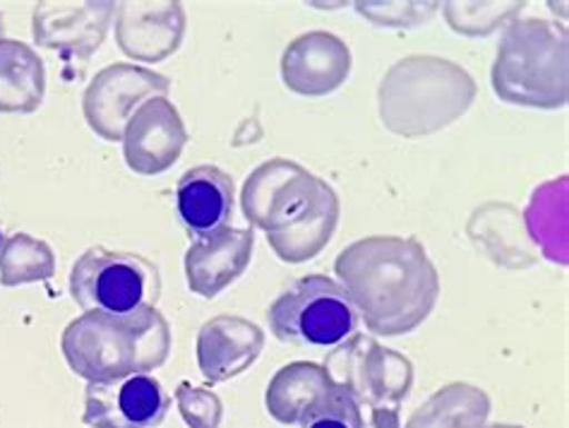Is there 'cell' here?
<instances>
[{
    "mask_svg": "<svg viewBox=\"0 0 569 428\" xmlns=\"http://www.w3.org/2000/svg\"><path fill=\"white\" fill-rule=\"evenodd\" d=\"M335 272L358 316L385 337L416 330L440 297L436 265L421 243L403 236H370L347 246Z\"/></svg>",
    "mask_w": 569,
    "mask_h": 428,
    "instance_id": "obj_1",
    "label": "cell"
},
{
    "mask_svg": "<svg viewBox=\"0 0 569 428\" xmlns=\"http://www.w3.org/2000/svg\"><path fill=\"white\" fill-rule=\"evenodd\" d=\"M241 205L246 219L267 231L269 246L283 262L316 258L339 221L335 190L289 159H272L254 169Z\"/></svg>",
    "mask_w": 569,
    "mask_h": 428,
    "instance_id": "obj_2",
    "label": "cell"
},
{
    "mask_svg": "<svg viewBox=\"0 0 569 428\" xmlns=\"http://www.w3.org/2000/svg\"><path fill=\"white\" fill-rule=\"evenodd\" d=\"M61 349L72 374L89 382L126 378L167 364L171 328L157 308L126 316L82 313L66 328Z\"/></svg>",
    "mask_w": 569,
    "mask_h": 428,
    "instance_id": "obj_3",
    "label": "cell"
},
{
    "mask_svg": "<svg viewBox=\"0 0 569 428\" xmlns=\"http://www.w3.org/2000/svg\"><path fill=\"white\" fill-rule=\"evenodd\" d=\"M492 90L507 104L558 109L567 104V32L546 20L507 29L492 68Z\"/></svg>",
    "mask_w": 569,
    "mask_h": 428,
    "instance_id": "obj_4",
    "label": "cell"
},
{
    "mask_svg": "<svg viewBox=\"0 0 569 428\" xmlns=\"http://www.w3.org/2000/svg\"><path fill=\"white\" fill-rule=\"evenodd\" d=\"M358 311L347 289L327 275L298 279L269 306V330L298 349H332L358 330Z\"/></svg>",
    "mask_w": 569,
    "mask_h": 428,
    "instance_id": "obj_5",
    "label": "cell"
},
{
    "mask_svg": "<svg viewBox=\"0 0 569 428\" xmlns=\"http://www.w3.org/2000/svg\"><path fill=\"white\" fill-rule=\"evenodd\" d=\"M70 297L82 313L126 316L157 308L161 277L157 265L138 253L94 246L72 265Z\"/></svg>",
    "mask_w": 569,
    "mask_h": 428,
    "instance_id": "obj_6",
    "label": "cell"
},
{
    "mask_svg": "<svg viewBox=\"0 0 569 428\" xmlns=\"http://www.w3.org/2000/svg\"><path fill=\"white\" fill-rule=\"evenodd\" d=\"M169 90V78L159 76V72L142 66L116 63L97 72V78L89 82L82 97V111L89 128L101 140L121 142L130 116L147 99L167 97Z\"/></svg>",
    "mask_w": 569,
    "mask_h": 428,
    "instance_id": "obj_7",
    "label": "cell"
},
{
    "mask_svg": "<svg viewBox=\"0 0 569 428\" xmlns=\"http://www.w3.org/2000/svg\"><path fill=\"white\" fill-rule=\"evenodd\" d=\"M169 409L171 397L154 376L132 374L89 382L82 421L89 428H154Z\"/></svg>",
    "mask_w": 569,
    "mask_h": 428,
    "instance_id": "obj_8",
    "label": "cell"
},
{
    "mask_svg": "<svg viewBox=\"0 0 569 428\" xmlns=\"http://www.w3.org/2000/svg\"><path fill=\"white\" fill-rule=\"evenodd\" d=\"M123 157L138 176H159L181 159L188 130L169 97H152L130 116L123 130Z\"/></svg>",
    "mask_w": 569,
    "mask_h": 428,
    "instance_id": "obj_9",
    "label": "cell"
},
{
    "mask_svg": "<svg viewBox=\"0 0 569 428\" xmlns=\"http://www.w3.org/2000/svg\"><path fill=\"white\" fill-rule=\"evenodd\" d=\"M113 14V3H41L34 10V39L39 47L87 66L107 37Z\"/></svg>",
    "mask_w": 569,
    "mask_h": 428,
    "instance_id": "obj_10",
    "label": "cell"
},
{
    "mask_svg": "<svg viewBox=\"0 0 569 428\" xmlns=\"http://www.w3.org/2000/svg\"><path fill=\"white\" fill-rule=\"evenodd\" d=\"M254 233L250 229L223 227L214 233L198 236L186 253V279L192 293L217 299L241 277L252 260Z\"/></svg>",
    "mask_w": 569,
    "mask_h": 428,
    "instance_id": "obj_11",
    "label": "cell"
},
{
    "mask_svg": "<svg viewBox=\"0 0 569 428\" xmlns=\"http://www.w3.org/2000/svg\"><path fill=\"white\" fill-rule=\"evenodd\" d=\"M351 72L349 47L329 32L298 37L281 58L283 84L296 94L325 97L339 90Z\"/></svg>",
    "mask_w": 569,
    "mask_h": 428,
    "instance_id": "obj_12",
    "label": "cell"
},
{
    "mask_svg": "<svg viewBox=\"0 0 569 428\" xmlns=\"http://www.w3.org/2000/svg\"><path fill=\"white\" fill-rule=\"evenodd\" d=\"M183 32L181 3H121L116 8V41L134 61H163L181 47Z\"/></svg>",
    "mask_w": 569,
    "mask_h": 428,
    "instance_id": "obj_13",
    "label": "cell"
},
{
    "mask_svg": "<svg viewBox=\"0 0 569 428\" xmlns=\"http://www.w3.org/2000/svg\"><path fill=\"white\" fill-rule=\"evenodd\" d=\"M262 347L264 332L254 322L238 316L212 318L198 335L200 371L209 382L236 378L254 364Z\"/></svg>",
    "mask_w": 569,
    "mask_h": 428,
    "instance_id": "obj_14",
    "label": "cell"
},
{
    "mask_svg": "<svg viewBox=\"0 0 569 428\" xmlns=\"http://www.w3.org/2000/svg\"><path fill=\"white\" fill-rule=\"evenodd\" d=\"M233 179L212 165L188 169L176 186V210L183 227L198 236L229 227L233 217Z\"/></svg>",
    "mask_w": 569,
    "mask_h": 428,
    "instance_id": "obj_15",
    "label": "cell"
},
{
    "mask_svg": "<svg viewBox=\"0 0 569 428\" xmlns=\"http://www.w3.org/2000/svg\"><path fill=\"white\" fill-rule=\"evenodd\" d=\"M47 94V68L22 41L0 39V113H32Z\"/></svg>",
    "mask_w": 569,
    "mask_h": 428,
    "instance_id": "obj_16",
    "label": "cell"
},
{
    "mask_svg": "<svg viewBox=\"0 0 569 428\" xmlns=\"http://www.w3.org/2000/svg\"><path fill=\"white\" fill-rule=\"evenodd\" d=\"M332 380V374L316 364L298 361L283 366L267 388L269 415L287 426L298 424Z\"/></svg>",
    "mask_w": 569,
    "mask_h": 428,
    "instance_id": "obj_17",
    "label": "cell"
},
{
    "mask_svg": "<svg viewBox=\"0 0 569 428\" xmlns=\"http://www.w3.org/2000/svg\"><path fill=\"white\" fill-rule=\"evenodd\" d=\"M56 275V256L47 241L29 233H12L0 248V285L20 287L47 282Z\"/></svg>",
    "mask_w": 569,
    "mask_h": 428,
    "instance_id": "obj_18",
    "label": "cell"
},
{
    "mask_svg": "<svg viewBox=\"0 0 569 428\" xmlns=\"http://www.w3.org/2000/svg\"><path fill=\"white\" fill-rule=\"evenodd\" d=\"M298 424L301 428H366L358 397L337 380L329 382Z\"/></svg>",
    "mask_w": 569,
    "mask_h": 428,
    "instance_id": "obj_19",
    "label": "cell"
},
{
    "mask_svg": "<svg viewBox=\"0 0 569 428\" xmlns=\"http://www.w3.org/2000/svg\"><path fill=\"white\" fill-rule=\"evenodd\" d=\"M178 405H181L183 419L192 428H217L221 421V402L214 392L190 388L188 382H183L178 390Z\"/></svg>",
    "mask_w": 569,
    "mask_h": 428,
    "instance_id": "obj_20",
    "label": "cell"
},
{
    "mask_svg": "<svg viewBox=\"0 0 569 428\" xmlns=\"http://www.w3.org/2000/svg\"><path fill=\"white\" fill-rule=\"evenodd\" d=\"M0 39H6V20H3V12H0Z\"/></svg>",
    "mask_w": 569,
    "mask_h": 428,
    "instance_id": "obj_21",
    "label": "cell"
},
{
    "mask_svg": "<svg viewBox=\"0 0 569 428\" xmlns=\"http://www.w3.org/2000/svg\"><path fill=\"white\" fill-rule=\"evenodd\" d=\"M3 243H6V236H3V229H0V248H3Z\"/></svg>",
    "mask_w": 569,
    "mask_h": 428,
    "instance_id": "obj_22",
    "label": "cell"
}]
</instances>
